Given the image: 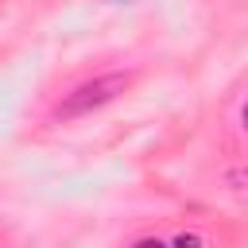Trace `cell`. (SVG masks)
Listing matches in <instances>:
<instances>
[{
    "instance_id": "1",
    "label": "cell",
    "mask_w": 248,
    "mask_h": 248,
    "mask_svg": "<svg viewBox=\"0 0 248 248\" xmlns=\"http://www.w3.org/2000/svg\"><path fill=\"white\" fill-rule=\"evenodd\" d=\"M124 89H128V74H101V78H93V81H81L74 93H66V97L58 101L54 116H58V120L85 116V112H93V108H101V105L116 101Z\"/></svg>"
},
{
    "instance_id": "2",
    "label": "cell",
    "mask_w": 248,
    "mask_h": 248,
    "mask_svg": "<svg viewBox=\"0 0 248 248\" xmlns=\"http://www.w3.org/2000/svg\"><path fill=\"white\" fill-rule=\"evenodd\" d=\"M198 244H202V240H198V236H194V232H190V236H186V232H182V236H178V240H174V248H198Z\"/></svg>"
},
{
    "instance_id": "3",
    "label": "cell",
    "mask_w": 248,
    "mask_h": 248,
    "mask_svg": "<svg viewBox=\"0 0 248 248\" xmlns=\"http://www.w3.org/2000/svg\"><path fill=\"white\" fill-rule=\"evenodd\" d=\"M136 248H167V244H163V240H155V236H147V240H140Z\"/></svg>"
},
{
    "instance_id": "4",
    "label": "cell",
    "mask_w": 248,
    "mask_h": 248,
    "mask_svg": "<svg viewBox=\"0 0 248 248\" xmlns=\"http://www.w3.org/2000/svg\"><path fill=\"white\" fill-rule=\"evenodd\" d=\"M244 124H248V105H244Z\"/></svg>"
}]
</instances>
